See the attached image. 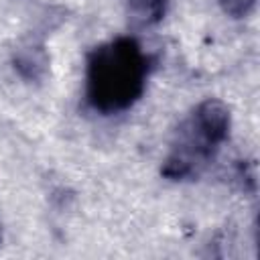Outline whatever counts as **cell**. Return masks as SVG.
<instances>
[{
	"label": "cell",
	"instance_id": "cell-1",
	"mask_svg": "<svg viewBox=\"0 0 260 260\" xmlns=\"http://www.w3.org/2000/svg\"><path fill=\"white\" fill-rule=\"evenodd\" d=\"M148 57L132 37H118L95 47L87 55L85 98L102 114L128 110L144 91Z\"/></svg>",
	"mask_w": 260,
	"mask_h": 260
},
{
	"label": "cell",
	"instance_id": "cell-2",
	"mask_svg": "<svg viewBox=\"0 0 260 260\" xmlns=\"http://www.w3.org/2000/svg\"><path fill=\"white\" fill-rule=\"evenodd\" d=\"M230 134V110L219 100H203L177 130V138L162 165L173 181L197 177L217 154Z\"/></svg>",
	"mask_w": 260,
	"mask_h": 260
},
{
	"label": "cell",
	"instance_id": "cell-3",
	"mask_svg": "<svg viewBox=\"0 0 260 260\" xmlns=\"http://www.w3.org/2000/svg\"><path fill=\"white\" fill-rule=\"evenodd\" d=\"M130 16L140 26H150L162 20L167 12V0H130L128 2Z\"/></svg>",
	"mask_w": 260,
	"mask_h": 260
},
{
	"label": "cell",
	"instance_id": "cell-4",
	"mask_svg": "<svg viewBox=\"0 0 260 260\" xmlns=\"http://www.w3.org/2000/svg\"><path fill=\"white\" fill-rule=\"evenodd\" d=\"M219 4H221V8H223L230 16H234V18H244V16H248V14L254 10L256 0H219Z\"/></svg>",
	"mask_w": 260,
	"mask_h": 260
}]
</instances>
